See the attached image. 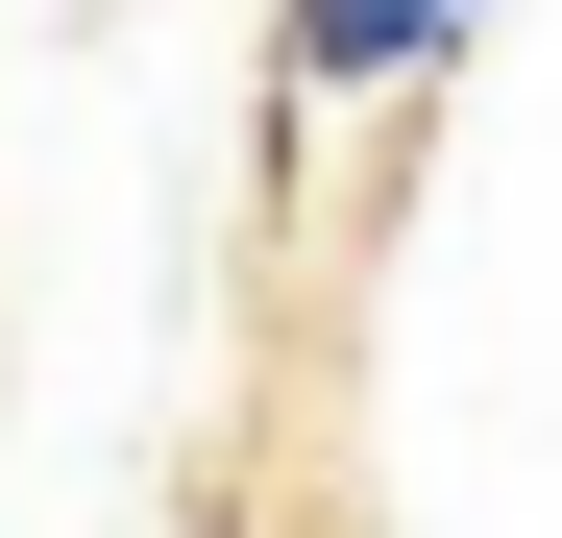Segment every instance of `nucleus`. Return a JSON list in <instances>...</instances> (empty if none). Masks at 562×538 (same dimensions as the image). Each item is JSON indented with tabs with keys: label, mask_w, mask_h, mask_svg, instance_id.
<instances>
[{
	"label": "nucleus",
	"mask_w": 562,
	"mask_h": 538,
	"mask_svg": "<svg viewBox=\"0 0 562 538\" xmlns=\"http://www.w3.org/2000/svg\"><path fill=\"white\" fill-rule=\"evenodd\" d=\"M490 49V0H269V99H416Z\"/></svg>",
	"instance_id": "nucleus-1"
}]
</instances>
